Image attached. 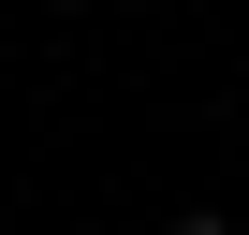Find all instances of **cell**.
Returning <instances> with one entry per match:
<instances>
[{
  "instance_id": "obj_1",
  "label": "cell",
  "mask_w": 249,
  "mask_h": 235,
  "mask_svg": "<svg viewBox=\"0 0 249 235\" xmlns=\"http://www.w3.org/2000/svg\"><path fill=\"white\" fill-rule=\"evenodd\" d=\"M161 235H234V220H220V206H176V220H161Z\"/></svg>"
},
{
  "instance_id": "obj_2",
  "label": "cell",
  "mask_w": 249,
  "mask_h": 235,
  "mask_svg": "<svg viewBox=\"0 0 249 235\" xmlns=\"http://www.w3.org/2000/svg\"><path fill=\"white\" fill-rule=\"evenodd\" d=\"M44 15H103V0H44Z\"/></svg>"
}]
</instances>
